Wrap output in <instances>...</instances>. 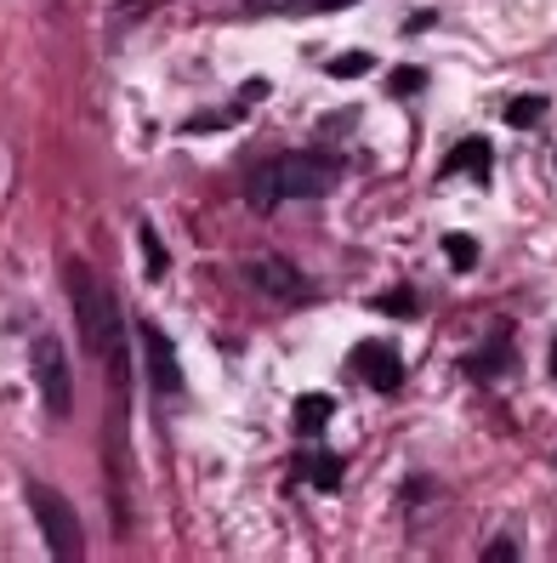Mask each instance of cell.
Instances as JSON below:
<instances>
[{
    "label": "cell",
    "instance_id": "6da1fadb",
    "mask_svg": "<svg viewBox=\"0 0 557 563\" xmlns=\"http://www.w3.org/2000/svg\"><path fill=\"white\" fill-rule=\"evenodd\" d=\"M69 302L80 319V342L86 353L109 371L114 387V455L125 450V393H131V342H125V313L114 302V290L97 279L86 262H69Z\"/></svg>",
    "mask_w": 557,
    "mask_h": 563
},
{
    "label": "cell",
    "instance_id": "7a4b0ae2",
    "mask_svg": "<svg viewBox=\"0 0 557 563\" xmlns=\"http://www.w3.org/2000/svg\"><path fill=\"white\" fill-rule=\"evenodd\" d=\"M336 188V159L331 154H313V148H297V154H279L268 165H256L245 194L256 211H274L279 200H319V194Z\"/></svg>",
    "mask_w": 557,
    "mask_h": 563
},
{
    "label": "cell",
    "instance_id": "3957f363",
    "mask_svg": "<svg viewBox=\"0 0 557 563\" xmlns=\"http://www.w3.org/2000/svg\"><path fill=\"white\" fill-rule=\"evenodd\" d=\"M29 512H35L41 536H46V552H57L63 563H75L86 552V529L69 507V495H57L52 484H29Z\"/></svg>",
    "mask_w": 557,
    "mask_h": 563
},
{
    "label": "cell",
    "instance_id": "277c9868",
    "mask_svg": "<svg viewBox=\"0 0 557 563\" xmlns=\"http://www.w3.org/2000/svg\"><path fill=\"white\" fill-rule=\"evenodd\" d=\"M29 364H35V382H41L46 410L63 421V416L75 410V382H69V358H63L57 336H35V347H29Z\"/></svg>",
    "mask_w": 557,
    "mask_h": 563
},
{
    "label": "cell",
    "instance_id": "5b68a950",
    "mask_svg": "<svg viewBox=\"0 0 557 563\" xmlns=\"http://www.w3.org/2000/svg\"><path fill=\"white\" fill-rule=\"evenodd\" d=\"M245 279L261 290V296H274V302H313V279H302L290 262H274V256H261V262H250L245 268Z\"/></svg>",
    "mask_w": 557,
    "mask_h": 563
},
{
    "label": "cell",
    "instance_id": "8992f818",
    "mask_svg": "<svg viewBox=\"0 0 557 563\" xmlns=\"http://www.w3.org/2000/svg\"><path fill=\"white\" fill-rule=\"evenodd\" d=\"M143 353H148V382H154V393H182V364H177V347H171V336L166 330H154V324H143Z\"/></svg>",
    "mask_w": 557,
    "mask_h": 563
},
{
    "label": "cell",
    "instance_id": "52a82bcc",
    "mask_svg": "<svg viewBox=\"0 0 557 563\" xmlns=\"http://www.w3.org/2000/svg\"><path fill=\"white\" fill-rule=\"evenodd\" d=\"M358 376H365L376 393H399L404 387V364L392 347H358Z\"/></svg>",
    "mask_w": 557,
    "mask_h": 563
},
{
    "label": "cell",
    "instance_id": "ba28073f",
    "mask_svg": "<svg viewBox=\"0 0 557 563\" xmlns=\"http://www.w3.org/2000/svg\"><path fill=\"white\" fill-rule=\"evenodd\" d=\"M489 165H495V154H489V143H483V137H467L461 148H449V159H444V177L489 183Z\"/></svg>",
    "mask_w": 557,
    "mask_h": 563
},
{
    "label": "cell",
    "instance_id": "9c48e42d",
    "mask_svg": "<svg viewBox=\"0 0 557 563\" xmlns=\"http://www.w3.org/2000/svg\"><path fill=\"white\" fill-rule=\"evenodd\" d=\"M331 416H336V399H324V393H302V399H297V433H302V439L324 433V427H331Z\"/></svg>",
    "mask_w": 557,
    "mask_h": 563
},
{
    "label": "cell",
    "instance_id": "30bf717a",
    "mask_svg": "<svg viewBox=\"0 0 557 563\" xmlns=\"http://www.w3.org/2000/svg\"><path fill=\"white\" fill-rule=\"evenodd\" d=\"M137 245H143V256H148V279H166V268H171V256H166V245H159V234L143 222L137 228Z\"/></svg>",
    "mask_w": 557,
    "mask_h": 563
},
{
    "label": "cell",
    "instance_id": "8fae6325",
    "mask_svg": "<svg viewBox=\"0 0 557 563\" xmlns=\"http://www.w3.org/2000/svg\"><path fill=\"white\" fill-rule=\"evenodd\" d=\"M501 364H506V347H478V353L467 358V376H472V382H489Z\"/></svg>",
    "mask_w": 557,
    "mask_h": 563
},
{
    "label": "cell",
    "instance_id": "7c38bea8",
    "mask_svg": "<svg viewBox=\"0 0 557 563\" xmlns=\"http://www.w3.org/2000/svg\"><path fill=\"white\" fill-rule=\"evenodd\" d=\"M546 114V97H512L506 103V125H535Z\"/></svg>",
    "mask_w": 557,
    "mask_h": 563
},
{
    "label": "cell",
    "instance_id": "4fadbf2b",
    "mask_svg": "<svg viewBox=\"0 0 557 563\" xmlns=\"http://www.w3.org/2000/svg\"><path fill=\"white\" fill-rule=\"evenodd\" d=\"M370 308H376V313H392V319H410V313H415V296H410V290H387V296H376Z\"/></svg>",
    "mask_w": 557,
    "mask_h": 563
},
{
    "label": "cell",
    "instance_id": "5bb4252c",
    "mask_svg": "<svg viewBox=\"0 0 557 563\" xmlns=\"http://www.w3.org/2000/svg\"><path fill=\"white\" fill-rule=\"evenodd\" d=\"M308 478H313L319 489H336V484H342V461H336V455H324V461H308Z\"/></svg>",
    "mask_w": 557,
    "mask_h": 563
},
{
    "label": "cell",
    "instance_id": "9a60e30c",
    "mask_svg": "<svg viewBox=\"0 0 557 563\" xmlns=\"http://www.w3.org/2000/svg\"><path fill=\"white\" fill-rule=\"evenodd\" d=\"M444 256L455 262V268H472V262H478V245H472L467 234H449V240H444Z\"/></svg>",
    "mask_w": 557,
    "mask_h": 563
},
{
    "label": "cell",
    "instance_id": "2e32d148",
    "mask_svg": "<svg viewBox=\"0 0 557 563\" xmlns=\"http://www.w3.org/2000/svg\"><path fill=\"white\" fill-rule=\"evenodd\" d=\"M331 75H336V80H353V75H370V57H365V52H347V57H336V63H331Z\"/></svg>",
    "mask_w": 557,
    "mask_h": 563
},
{
    "label": "cell",
    "instance_id": "e0dca14e",
    "mask_svg": "<svg viewBox=\"0 0 557 563\" xmlns=\"http://www.w3.org/2000/svg\"><path fill=\"white\" fill-rule=\"evenodd\" d=\"M421 86V69H399V75H392V91H415Z\"/></svg>",
    "mask_w": 557,
    "mask_h": 563
},
{
    "label": "cell",
    "instance_id": "ac0fdd59",
    "mask_svg": "<svg viewBox=\"0 0 557 563\" xmlns=\"http://www.w3.org/2000/svg\"><path fill=\"white\" fill-rule=\"evenodd\" d=\"M552 382H557V347H552Z\"/></svg>",
    "mask_w": 557,
    "mask_h": 563
}]
</instances>
